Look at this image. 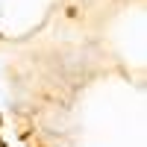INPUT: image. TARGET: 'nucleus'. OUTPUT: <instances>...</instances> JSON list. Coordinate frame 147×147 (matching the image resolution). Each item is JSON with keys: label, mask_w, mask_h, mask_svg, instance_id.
<instances>
[{"label": "nucleus", "mask_w": 147, "mask_h": 147, "mask_svg": "<svg viewBox=\"0 0 147 147\" xmlns=\"http://www.w3.org/2000/svg\"><path fill=\"white\" fill-rule=\"evenodd\" d=\"M6 147H9V144H6Z\"/></svg>", "instance_id": "nucleus-3"}, {"label": "nucleus", "mask_w": 147, "mask_h": 147, "mask_svg": "<svg viewBox=\"0 0 147 147\" xmlns=\"http://www.w3.org/2000/svg\"><path fill=\"white\" fill-rule=\"evenodd\" d=\"M0 129H3V127H0Z\"/></svg>", "instance_id": "nucleus-2"}, {"label": "nucleus", "mask_w": 147, "mask_h": 147, "mask_svg": "<svg viewBox=\"0 0 147 147\" xmlns=\"http://www.w3.org/2000/svg\"><path fill=\"white\" fill-rule=\"evenodd\" d=\"M0 147H6V141H3V136H0Z\"/></svg>", "instance_id": "nucleus-1"}]
</instances>
